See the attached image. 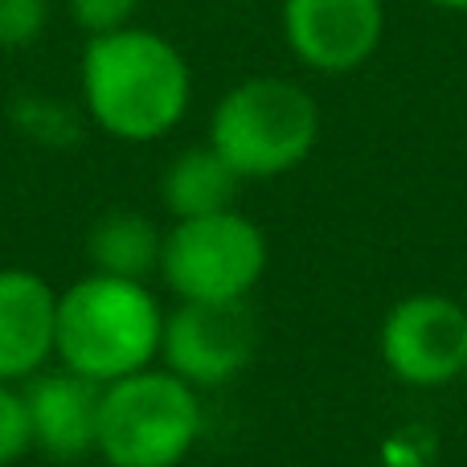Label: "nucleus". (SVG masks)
<instances>
[{"label": "nucleus", "instance_id": "12", "mask_svg": "<svg viewBox=\"0 0 467 467\" xmlns=\"http://www.w3.org/2000/svg\"><path fill=\"white\" fill-rule=\"evenodd\" d=\"M161 250H164V230L136 210L103 213L87 234L90 271L115 275V279L148 283V275H161Z\"/></svg>", "mask_w": 467, "mask_h": 467}, {"label": "nucleus", "instance_id": "7", "mask_svg": "<svg viewBox=\"0 0 467 467\" xmlns=\"http://www.w3.org/2000/svg\"><path fill=\"white\" fill-rule=\"evenodd\" d=\"M258 348V320L246 304H177L164 312L161 369L185 386L218 389L234 381Z\"/></svg>", "mask_w": 467, "mask_h": 467}, {"label": "nucleus", "instance_id": "11", "mask_svg": "<svg viewBox=\"0 0 467 467\" xmlns=\"http://www.w3.org/2000/svg\"><path fill=\"white\" fill-rule=\"evenodd\" d=\"M242 177L213 152L210 144H193L169 161L161 172V205L172 213V222L205 218V213L234 210Z\"/></svg>", "mask_w": 467, "mask_h": 467}, {"label": "nucleus", "instance_id": "10", "mask_svg": "<svg viewBox=\"0 0 467 467\" xmlns=\"http://www.w3.org/2000/svg\"><path fill=\"white\" fill-rule=\"evenodd\" d=\"M57 348V291L25 266H0V381H29Z\"/></svg>", "mask_w": 467, "mask_h": 467}, {"label": "nucleus", "instance_id": "13", "mask_svg": "<svg viewBox=\"0 0 467 467\" xmlns=\"http://www.w3.org/2000/svg\"><path fill=\"white\" fill-rule=\"evenodd\" d=\"M13 128L21 131L25 140L33 144H46V148H66L82 136V119L74 107H66L62 99L54 95H41V90H29V95H16L13 107Z\"/></svg>", "mask_w": 467, "mask_h": 467}, {"label": "nucleus", "instance_id": "14", "mask_svg": "<svg viewBox=\"0 0 467 467\" xmlns=\"http://www.w3.org/2000/svg\"><path fill=\"white\" fill-rule=\"evenodd\" d=\"M29 451H33V427H29L25 394L13 381H0V467L21 463Z\"/></svg>", "mask_w": 467, "mask_h": 467}, {"label": "nucleus", "instance_id": "8", "mask_svg": "<svg viewBox=\"0 0 467 467\" xmlns=\"http://www.w3.org/2000/svg\"><path fill=\"white\" fill-rule=\"evenodd\" d=\"M279 29L291 57L316 74H353L386 37L381 0H283Z\"/></svg>", "mask_w": 467, "mask_h": 467}, {"label": "nucleus", "instance_id": "15", "mask_svg": "<svg viewBox=\"0 0 467 467\" xmlns=\"http://www.w3.org/2000/svg\"><path fill=\"white\" fill-rule=\"evenodd\" d=\"M49 25V0H0V49H25L41 41Z\"/></svg>", "mask_w": 467, "mask_h": 467}, {"label": "nucleus", "instance_id": "5", "mask_svg": "<svg viewBox=\"0 0 467 467\" xmlns=\"http://www.w3.org/2000/svg\"><path fill=\"white\" fill-rule=\"evenodd\" d=\"M266 275V234L238 210L172 222L161 279L177 304H246Z\"/></svg>", "mask_w": 467, "mask_h": 467}, {"label": "nucleus", "instance_id": "6", "mask_svg": "<svg viewBox=\"0 0 467 467\" xmlns=\"http://www.w3.org/2000/svg\"><path fill=\"white\" fill-rule=\"evenodd\" d=\"M381 361L402 386L443 389L467 373V312L451 296L419 291L381 320Z\"/></svg>", "mask_w": 467, "mask_h": 467}, {"label": "nucleus", "instance_id": "17", "mask_svg": "<svg viewBox=\"0 0 467 467\" xmlns=\"http://www.w3.org/2000/svg\"><path fill=\"white\" fill-rule=\"evenodd\" d=\"M419 5L443 8V13H467V0H419Z\"/></svg>", "mask_w": 467, "mask_h": 467}, {"label": "nucleus", "instance_id": "4", "mask_svg": "<svg viewBox=\"0 0 467 467\" xmlns=\"http://www.w3.org/2000/svg\"><path fill=\"white\" fill-rule=\"evenodd\" d=\"M202 394L152 365L103 386L95 455L107 467H181L202 443Z\"/></svg>", "mask_w": 467, "mask_h": 467}, {"label": "nucleus", "instance_id": "3", "mask_svg": "<svg viewBox=\"0 0 467 467\" xmlns=\"http://www.w3.org/2000/svg\"><path fill=\"white\" fill-rule=\"evenodd\" d=\"M320 140V107L299 82L254 74L234 82L210 115L205 144L242 181H275L299 169Z\"/></svg>", "mask_w": 467, "mask_h": 467}, {"label": "nucleus", "instance_id": "18", "mask_svg": "<svg viewBox=\"0 0 467 467\" xmlns=\"http://www.w3.org/2000/svg\"><path fill=\"white\" fill-rule=\"evenodd\" d=\"M463 378H467V373H463Z\"/></svg>", "mask_w": 467, "mask_h": 467}, {"label": "nucleus", "instance_id": "1", "mask_svg": "<svg viewBox=\"0 0 467 467\" xmlns=\"http://www.w3.org/2000/svg\"><path fill=\"white\" fill-rule=\"evenodd\" d=\"M78 87L87 119L119 144L164 140L193 103V70L185 54L140 25L87 37Z\"/></svg>", "mask_w": 467, "mask_h": 467}, {"label": "nucleus", "instance_id": "2", "mask_svg": "<svg viewBox=\"0 0 467 467\" xmlns=\"http://www.w3.org/2000/svg\"><path fill=\"white\" fill-rule=\"evenodd\" d=\"M164 307L140 279L82 275L57 291V348L54 361L82 373L95 386H111L161 361Z\"/></svg>", "mask_w": 467, "mask_h": 467}, {"label": "nucleus", "instance_id": "16", "mask_svg": "<svg viewBox=\"0 0 467 467\" xmlns=\"http://www.w3.org/2000/svg\"><path fill=\"white\" fill-rule=\"evenodd\" d=\"M66 13L87 37H103L136 25L140 0H66Z\"/></svg>", "mask_w": 467, "mask_h": 467}, {"label": "nucleus", "instance_id": "9", "mask_svg": "<svg viewBox=\"0 0 467 467\" xmlns=\"http://www.w3.org/2000/svg\"><path fill=\"white\" fill-rule=\"evenodd\" d=\"M21 394L25 406H29L33 451H46L49 460H87V455H95L103 386L57 365V369H41L29 381H21Z\"/></svg>", "mask_w": 467, "mask_h": 467}]
</instances>
